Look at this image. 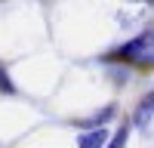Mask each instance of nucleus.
I'll list each match as a JSON object with an SVG mask.
<instances>
[{
	"instance_id": "f03ea898",
	"label": "nucleus",
	"mask_w": 154,
	"mask_h": 148,
	"mask_svg": "<svg viewBox=\"0 0 154 148\" xmlns=\"http://www.w3.org/2000/svg\"><path fill=\"white\" fill-rule=\"evenodd\" d=\"M151 120H154V96L148 93L142 102H139V108H136V117H133V123H136V130H142V133H148L151 130Z\"/></svg>"
},
{
	"instance_id": "7ed1b4c3",
	"label": "nucleus",
	"mask_w": 154,
	"mask_h": 148,
	"mask_svg": "<svg viewBox=\"0 0 154 148\" xmlns=\"http://www.w3.org/2000/svg\"><path fill=\"white\" fill-rule=\"evenodd\" d=\"M105 142H108V130H105V127L89 130V133H83L80 139H77V145H80V148H105Z\"/></svg>"
},
{
	"instance_id": "f257e3e1",
	"label": "nucleus",
	"mask_w": 154,
	"mask_h": 148,
	"mask_svg": "<svg viewBox=\"0 0 154 148\" xmlns=\"http://www.w3.org/2000/svg\"><path fill=\"white\" fill-rule=\"evenodd\" d=\"M117 59H130V62H151V31L139 34L136 40H130L123 49L114 53Z\"/></svg>"
},
{
	"instance_id": "20e7f679",
	"label": "nucleus",
	"mask_w": 154,
	"mask_h": 148,
	"mask_svg": "<svg viewBox=\"0 0 154 148\" xmlns=\"http://www.w3.org/2000/svg\"><path fill=\"white\" fill-rule=\"evenodd\" d=\"M126 139H130V127L123 123V127L117 130V136L111 139V145H108V148H126Z\"/></svg>"
}]
</instances>
